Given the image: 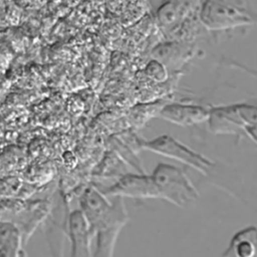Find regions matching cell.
I'll return each mask as SVG.
<instances>
[{
    "mask_svg": "<svg viewBox=\"0 0 257 257\" xmlns=\"http://www.w3.org/2000/svg\"><path fill=\"white\" fill-rule=\"evenodd\" d=\"M207 122L210 132L214 135L247 137L245 127L237 114L235 103L210 106Z\"/></svg>",
    "mask_w": 257,
    "mask_h": 257,
    "instance_id": "cell-8",
    "label": "cell"
},
{
    "mask_svg": "<svg viewBox=\"0 0 257 257\" xmlns=\"http://www.w3.org/2000/svg\"><path fill=\"white\" fill-rule=\"evenodd\" d=\"M246 136L257 145V127H248L245 130Z\"/></svg>",
    "mask_w": 257,
    "mask_h": 257,
    "instance_id": "cell-14",
    "label": "cell"
},
{
    "mask_svg": "<svg viewBox=\"0 0 257 257\" xmlns=\"http://www.w3.org/2000/svg\"><path fill=\"white\" fill-rule=\"evenodd\" d=\"M110 201L95 185L86 187L79 197L80 210L86 217L91 232L98 230L120 227L123 228L128 221V214L123 198L110 197Z\"/></svg>",
    "mask_w": 257,
    "mask_h": 257,
    "instance_id": "cell-2",
    "label": "cell"
},
{
    "mask_svg": "<svg viewBox=\"0 0 257 257\" xmlns=\"http://www.w3.org/2000/svg\"><path fill=\"white\" fill-rule=\"evenodd\" d=\"M24 244L18 226L13 221L0 219V257L25 256Z\"/></svg>",
    "mask_w": 257,
    "mask_h": 257,
    "instance_id": "cell-10",
    "label": "cell"
},
{
    "mask_svg": "<svg viewBox=\"0 0 257 257\" xmlns=\"http://www.w3.org/2000/svg\"><path fill=\"white\" fill-rule=\"evenodd\" d=\"M221 255L223 257H257V226L249 225L237 231Z\"/></svg>",
    "mask_w": 257,
    "mask_h": 257,
    "instance_id": "cell-9",
    "label": "cell"
},
{
    "mask_svg": "<svg viewBox=\"0 0 257 257\" xmlns=\"http://www.w3.org/2000/svg\"><path fill=\"white\" fill-rule=\"evenodd\" d=\"M147 75L155 81H164L167 79L168 73L166 66L159 59L151 60L146 66Z\"/></svg>",
    "mask_w": 257,
    "mask_h": 257,
    "instance_id": "cell-13",
    "label": "cell"
},
{
    "mask_svg": "<svg viewBox=\"0 0 257 257\" xmlns=\"http://www.w3.org/2000/svg\"><path fill=\"white\" fill-rule=\"evenodd\" d=\"M151 176L158 189L160 200L187 209L192 207L200 197L184 168L160 163L155 167Z\"/></svg>",
    "mask_w": 257,
    "mask_h": 257,
    "instance_id": "cell-4",
    "label": "cell"
},
{
    "mask_svg": "<svg viewBox=\"0 0 257 257\" xmlns=\"http://www.w3.org/2000/svg\"><path fill=\"white\" fill-rule=\"evenodd\" d=\"M210 106L196 103L172 102L164 104L158 117L181 126H192L208 120Z\"/></svg>",
    "mask_w": 257,
    "mask_h": 257,
    "instance_id": "cell-7",
    "label": "cell"
},
{
    "mask_svg": "<svg viewBox=\"0 0 257 257\" xmlns=\"http://www.w3.org/2000/svg\"><path fill=\"white\" fill-rule=\"evenodd\" d=\"M121 229L120 227H110L96 231L93 236L95 239V250L92 255L94 257H111Z\"/></svg>",
    "mask_w": 257,
    "mask_h": 257,
    "instance_id": "cell-11",
    "label": "cell"
},
{
    "mask_svg": "<svg viewBox=\"0 0 257 257\" xmlns=\"http://www.w3.org/2000/svg\"><path fill=\"white\" fill-rule=\"evenodd\" d=\"M66 233L70 242L72 257H90L93 234L89 223L80 209L69 212L66 222Z\"/></svg>",
    "mask_w": 257,
    "mask_h": 257,
    "instance_id": "cell-6",
    "label": "cell"
},
{
    "mask_svg": "<svg viewBox=\"0 0 257 257\" xmlns=\"http://www.w3.org/2000/svg\"><path fill=\"white\" fill-rule=\"evenodd\" d=\"M137 144L142 150L178 161L198 171L207 179L211 180L213 185H218L230 194H235L229 185V177L234 178L236 176L227 175L226 168H223L220 163L194 151L176 138L170 135H161L152 140H141L137 138Z\"/></svg>",
    "mask_w": 257,
    "mask_h": 257,
    "instance_id": "cell-1",
    "label": "cell"
},
{
    "mask_svg": "<svg viewBox=\"0 0 257 257\" xmlns=\"http://www.w3.org/2000/svg\"><path fill=\"white\" fill-rule=\"evenodd\" d=\"M235 108L245 130L257 127V103L238 102L235 103Z\"/></svg>",
    "mask_w": 257,
    "mask_h": 257,
    "instance_id": "cell-12",
    "label": "cell"
},
{
    "mask_svg": "<svg viewBox=\"0 0 257 257\" xmlns=\"http://www.w3.org/2000/svg\"><path fill=\"white\" fill-rule=\"evenodd\" d=\"M199 18L212 31L257 25V13L250 8L247 0H204Z\"/></svg>",
    "mask_w": 257,
    "mask_h": 257,
    "instance_id": "cell-3",
    "label": "cell"
},
{
    "mask_svg": "<svg viewBox=\"0 0 257 257\" xmlns=\"http://www.w3.org/2000/svg\"><path fill=\"white\" fill-rule=\"evenodd\" d=\"M99 190L107 197L131 198L134 200H160L159 192L152 176L146 173L122 174L111 186Z\"/></svg>",
    "mask_w": 257,
    "mask_h": 257,
    "instance_id": "cell-5",
    "label": "cell"
}]
</instances>
